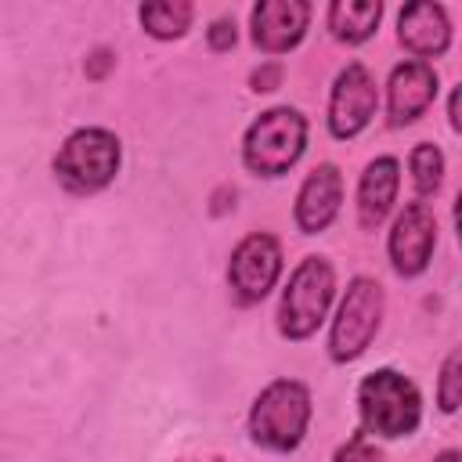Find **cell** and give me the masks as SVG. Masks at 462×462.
<instances>
[{
    "label": "cell",
    "mask_w": 462,
    "mask_h": 462,
    "mask_svg": "<svg viewBox=\"0 0 462 462\" xmlns=\"http://www.w3.org/2000/svg\"><path fill=\"white\" fill-rule=\"evenodd\" d=\"M433 249H437V217H433L430 202H422V199L404 202V209L393 217L390 235H386L390 267L401 278H419L430 267Z\"/></svg>",
    "instance_id": "obj_9"
},
{
    "label": "cell",
    "mask_w": 462,
    "mask_h": 462,
    "mask_svg": "<svg viewBox=\"0 0 462 462\" xmlns=\"http://www.w3.org/2000/svg\"><path fill=\"white\" fill-rule=\"evenodd\" d=\"M307 152V116L292 105L260 112L242 134V166L256 177H285Z\"/></svg>",
    "instance_id": "obj_4"
},
{
    "label": "cell",
    "mask_w": 462,
    "mask_h": 462,
    "mask_svg": "<svg viewBox=\"0 0 462 462\" xmlns=\"http://www.w3.org/2000/svg\"><path fill=\"white\" fill-rule=\"evenodd\" d=\"M195 7L188 0H159V4H141L137 22L152 40H180L191 29Z\"/></svg>",
    "instance_id": "obj_16"
},
{
    "label": "cell",
    "mask_w": 462,
    "mask_h": 462,
    "mask_svg": "<svg viewBox=\"0 0 462 462\" xmlns=\"http://www.w3.org/2000/svg\"><path fill=\"white\" fill-rule=\"evenodd\" d=\"M116 65V54L108 51V47H94L90 54H87V61H83V72H87V79H105V72Z\"/></svg>",
    "instance_id": "obj_21"
},
{
    "label": "cell",
    "mask_w": 462,
    "mask_h": 462,
    "mask_svg": "<svg viewBox=\"0 0 462 462\" xmlns=\"http://www.w3.org/2000/svg\"><path fill=\"white\" fill-rule=\"evenodd\" d=\"M314 7L307 0H260L249 11V36L260 54H289L303 43Z\"/></svg>",
    "instance_id": "obj_10"
},
{
    "label": "cell",
    "mask_w": 462,
    "mask_h": 462,
    "mask_svg": "<svg viewBox=\"0 0 462 462\" xmlns=\"http://www.w3.org/2000/svg\"><path fill=\"white\" fill-rule=\"evenodd\" d=\"M332 462H386V455L375 448V440H368V433L357 426L332 455Z\"/></svg>",
    "instance_id": "obj_19"
},
{
    "label": "cell",
    "mask_w": 462,
    "mask_h": 462,
    "mask_svg": "<svg viewBox=\"0 0 462 462\" xmlns=\"http://www.w3.org/2000/svg\"><path fill=\"white\" fill-rule=\"evenodd\" d=\"M408 173H411V188H415V199H430L440 191L444 184V152L430 141H419L411 152H408Z\"/></svg>",
    "instance_id": "obj_17"
},
{
    "label": "cell",
    "mask_w": 462,
    "mask_h": 462,
    "mask_svg": "<svg viewBox=\"0 0 462 462\" xmlns=\"http://www.w3.org/2000/svg\"><path fill=\"white\" fill-rule=\"evenodd\" d=\"M451 220H455V238H458V245H462V188H458V195H455V206H451Z\"/></svg>",
    "instance_id": "obj_24"
},
{
    "label": "cell",
    "mask_w": 462,
    "mask_h": 462,
    "mask_svg": "<svg viewBox=\"0 0 462 462\" xmlns=\"http://www.w3.org/2000/svg\"><path fill=\"white\" fill-rule=\"evenodd\" d=\"M123 166V144L108 126H79L54 152V180L69 195L105 191Z\"/></svg>",
    "instance_id": "obj_5"
},
{
    "label": "cell",
    "mask_w": 462,
    "mask_h": 462,
    "mask_svg": "<svg viewBox=\"0 0 462 462\" xmlns=\"http://www.w3.org/2000/svg\"><path fill=\"white\" fill-rule=\"evenodd\" d=\"M375 108H379V87H375V76L368 72V65L361 61H346L336 79H332V90H328V134L336 141H350L357 137L372 119H375Z\"/></svg>",
    "instance_id": "obj_8"
},
{
    "label": "cell",
    "mask_w": 462,
    "mask_h": 462,
    "mask_svg": "<svg viewBox=\"0 0 462 462\" xmlns=\"http://www.w3.org/2000/svg\"><path fill=\"white\" fill-rule=\"evenodd\" d=\"M314 415V401H310V386L300 379H271L249 404L245 415V430L249 440L263 451L274 455H289L303 444L307 426Z\"/></svg>",
    "instance_id": "obj_1"
},
{
    "label": "cell",
    "mask_w": 462,
    "mask_h": 462,
    "mask_svg": "<svg viewBox=\"0 0 462 462\" xmlns=\"http://www.w3.org/2000/svg\"><path fill=\"white\" fill-rule=\"evenodd\" d=\"M332 300H336V267L325 256H314V253L303 256L292 267V274L278 296L274 325H278L282 339H289V343L310 339L325 325Z\"/></svg>",
    "instance_id": "obj_3"
},
{
    "label": "cell",
    "mask_w": 462,
    "mask_h": 462,
    "mask_svg": "<svg viewBox=\"0 0 462 462\" xmlns=\"http://www.w3.org/2000/svg\"><path fill=\"white\" fill-rule=\"evenodd\" d=\"M386 314V292L372 274H354L339 296V307L328 325V357L336 365L357 361L379 336Z\"/></svg>",
    "instance_id": "obj_6"
},
{
    "label": "cell",
    "mask_w": 462,
    "mask_h": 462,
    "mask_svg": "<svg viewBox=\"0 0 462 462\" xmlns=\"http://www.w3.org/2000/svg\"><path fill=\"white\" fill-rule=\"evenodd\" d=\"M437 90H440V79H437V69L430 61L408 58V61L393 65L386 76V119H390V126L401 130V126L419 123L430 112V105L437 101Z\"/></svg>",
    "instance_id": "obj_11"
},
{
    "label": "cell",
    "mask_w": 462,
    "mask_h": 462,
    "mask_svg": "<svg viewBox=\"0 0 462 462\" xmlns=\"http://www.w3.org/2000/svg\"><path fill=\"white\" fill-rule=\"evenodd\" d=\"M282 242L271 231H249L227 256V289L238 307H253L282 278Z\"/></svg>",
    "instance_id": "obj_7"
},
{
    "label": "cell",
    "mask_w": 462,
    "mask_h": 462,
    "mask_svg": "<svg viewBox=\"0 0 462 462\" xmlns=\"http://www.w3.org/2000/svg\"><path fill=\"white\" fill-rule=\"evenodd\" d=\"M448 123L455 134H462V79L455 83V90L448 94Z\"/></svg>",
    "instance_id": "obj_23"
},
{
    "label": "cell",
    "mask_w": 462,
    "mask_h": 462,
    "mask_svg": "<svg viewBox=\"0 0 462 462\" xmlns=\"http://www.w3.org/2000/svg\"><path fill=\"white\" fill-rule=\"evenodd\" d=\"M357 419L368 437L401 440L411 437L422 422V393L397 368H372L357 383Z\"/></svg>",
    "instance_id": "obj_2"
},
{
    "label": "cell",
    "mask_w": 462,
    "mask_h": 462,
    "mask_svg": "<svg viewBox=\"0 0 462 462\" xmlns=\"http://www.w3.org/2000/svg\"><path fill=\"white\" fill-rule=\"evenodd\" d=\"M339 206H343V173L336 162H318L296 191L292 220L303 235H321L339 217Z\"/></svg>",
    "instance_id": "obj_12"
},
{
    "label": "cell",
    "mask_w": 462,
    "mask_h": 462,
    "mask_svg": "<svg viewBox=\"0 0 462 462\" xmlns=\"http://www.w3.org/2000/svg\"><path fill=\"white\" fill-rule=\"evenodd\" d=\"M206 43H209V51H217V54H224V51H231L235 43H238V29H235V18H213L209 22V29H206Z\"/></svg>",
    "instance_id": "obj_20"
},
{
    "label": "cell",
    "mask_w": 462,
    "mask_h": 462,
    "mask_svg": "<svg viewBox=\"0 0 462 462\" xmlns=\"http://www.w3.org/2000/svg\"><path fill=\"white\" fill-rule=\"evenodd\" d=\"M401 191V159L397 155H375L357 180V224L365 231L383 227V220L393 213Z\"/></svg>",
    "instance_id": "obj_14"
},
{
    "label": "cell",
    "mask_w": 462,
    "mask_h": 462,
    "mask_svg": "<svg viewBox=\"0 0 462 462\" xmlns=\"http://www.w3.org/2000/svg\"><path fill=\"white\" fill-rule=\"evenodd\" d=\"M383 22V4L379 0H332L325 11V25L332 32V40L357 47L365 40L375 36Z\"/></svg>",
    "instance_id": "obj_15"
},
{
    "label": "cell",
    "mask_w": 462,
    "mask_h": 462,
    "mask_svg": "<svg viewBox=\"0 0 462 462\" xmlns=\"http://www.w3.org/2000/svg\"><path fill=\"white\" fill-rule=\"evenodd\" d=\"M433 462H462V448H444L433 455Z\"/></svg>",
    "instance_id": "obj_25"
},
{
    "label": "cell",
    "mask_w": 462,
    "mask_h": 462,
    "mask_svg": "<svg viewBox=\"0 0 462 462\" xmlns=\"http://www.w3.org/2000/svg\"><path fill=\"white\" fill-rule=\"evenodd\" d=\"M437 408L444 415H455L462 408V346H455L437 372Z\"/></svg>",
    "instance_id": "obj_18"
},
{
    "label": "cell",
    "mask_w": 462,
    "mask_h": 462,
    "mask_svg": "<svg viewBox=\"0 0 462 462\" xmlns=\"http://www.w3.org/2000/svg\"><path fill=\"white\" fill-rule=\"evenodd\" d=\"M397 43L419 58V61H430V58H444L448 47H451V18H448V7L444 4H433V0H411L401 7L397 14Z\"/></svg>",
    "instance_id": "obj_13"
},
{
    "label": "cell",
    "mask_w": 462,
    "mask_h": 462,
    "mask_svg": "<svg viewBox=\"0 0 462 462\" xmlns=\"http://www.w3.org/2000/svg\"><path fill=\"white\" fill-rule=\"evenodd\" d=\"M249 83H253V90H256V94H260V90H263V94H267V90H274V87L282 83V65H278V61L260 65V69L249 76Z\"/></svg>",
    "instance_id": "obj_22"
}]
</instances>
